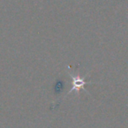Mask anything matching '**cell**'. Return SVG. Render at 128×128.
Returning a JSON list of instances; mask_svg holds the SVG:
<instances>
[{
	"mask_svg": "<svg viewBox=\"0 0 128 128\" xmlns=\"http://www.w3.org/2000/svg\"><path fill=\"white\" fill-rule=\"evenodd\" d=\"M71 77L72 78V90L70 91V92H72V91H78L80 89L84 90V86H86V84H88V83H92V82H86V81H84V78H81L79 75L74 76V75H71Z\"/></svg>",
	"mask_w": 128,
	"mask_h": 128,
	"instance_id": "obj_1",
	"label": "cell"
}]
</instances>
